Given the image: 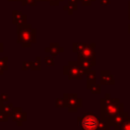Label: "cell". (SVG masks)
Returning a JSON list of instances; mask_svg holds the SVG:
<instances>
[{"instance_id":"obj_1","label":"cell","mask_w":130,"mask_h":130,"mask_svg":"<svg viewBox=\"0 0 130 130\" xmlns=\"http://www.w3.org/2000/svg\"><path fill=\"white\" fill-rule=\"evenodd\" d=\"M81 130H109L110 125L102 118H99L93 112H83L77 117Z\"/></svg>"},{"instance_id":"obj_2","label":"cell","mask_w":130,"mask_h":130,"mask_svg":"<svg viewBox=\"0 0 130 130\" xmlns=\"http://www.w3.org/2000/svg\"><path fill=\"white\" fill-rule=\"evenodd\" d=\"M17 43L23 48H29L36 43V30L27 23L17 24Z\"/></svg>"},{"instance_id":"obj_3","label":"cell","mask_w":130,"mask_h":130,"mask_svg":"<svg viewBox=\"0 0 130 130\" xmlns=\"http://www.w3.org/2000/svg\"><path fill=\"white\" fill-rule=\"evenodd\" d=\"M124 111V104L118 98H114L113 101L106 106H100L101 118L104 119L108 124L110 120L119 112Z\"/></svg>"},{"instance_id":"obj_4","label":"cell","mask_w":130,"mask_h":130,"mask_svg":"<svg viewBox=\"0 0 130 130\" xmlns=\"http://www.w3.org/2000/svg\"><path fill=\"white\" fill-rule=\"evenodd\" d=\"M86 72L87 71L78 65L77 61H69L68 64L63 67V74L67 76L69 80H81Z\"/></svg>"},{"instance_id":"obj_5","label":"cell","mask_w":130,"mask_h":130,"mask_svg":"<svg viewBox=\"0 0 130 130\" xmlns=\"http://www.w3.org/2000/svg\"><path fill=\"white\" fill-rule=\"evenodd\" d=\"M63 98L69 113H76L82 107V99L78 98L77 93H64Z\"/></svg>"},{"instance_id":"obj_6","label":"cell","mask_w":130,"mask_h":130,"mask_svg":"<svg viewBox=\"0 0 130 130\" xmlns=\"http://www.w3.org/2000/svg\"><path fill=\"white\" fill-rule=\"evenodd\" d=\"M129 117V113L128 112H125V111H122V112H119L118 114H116L109 122V125L111 127L114 128V130H120L123 123L126 121V119Z\"/></svg>"},{"instance_id":"obj_7","label":"cell","mask_w":130,"mask_h":130,"mask_svg":"<svg viewBox=\"0 0 130 130\" xmlns=\"http://www.w3.org/2000/svg\"><path fill=\"white\" fill-rule=\"evenodd\" d=\"M9 117L14 122H16V125L17 126H21L22 123L27 120V114L20 107H14Z\"/></svg>"},{"instance_id":"obj_8","label":"cell","mask_w":130,"mask_h":130,"mask_svg":"<svg viewBox=\"0 0 130 130\" xmlns=\"http://www.w3.org/2000/svg\"><path fill=\"white\" fill-rule=\"evenodd\" d=\"M77 60L79 59H88V60H95V44H87V46L77 53Z\"/></svg>"},{"instance_id":"obj_9","label":"cell","mask_w":130,"mask_h":130,"mask_svg":"<svg viewBox=\"0 0 130 130\" xmlns=\"http://www.w3.org/2000/svg\"><path fill=\"white\" fill-rule=\"evenodd\" d=\"M100 77H101V84H103V85L115 84V79L109 70H101Z\"/></svg>"},{"instance_id":"obj_10","label":"cell","mask_w":130,"mask_h":130,"mask_svg":"<svg viewBox=\"0 0 130 130\" xmlns=\"http://www.w3.org/2000/svg\"><path fill=\"white\" fill-rule=\"evenodd\" d=\"M45 51H46L47 53H49L52 57H56L60 52H63V51H64V48L60 47L58 43H51V44L49 45V47H47V48L45 49Z\"/></svg>"},{"instance_id":"obj_11","label":"cell","mask_w":130,"mask_h":130,"mask_svg":"<svg viewBox=\"0 0 130 130\" xmlns=\"http://www.w3.org/2000/svg\"><path fill=\"white\" fill-rule=\"evenodd\" d=\"M77 62H78V65L82 68V69H84L85 71H88V70H90L93 66H95L96 65V62H95V60H88V59H79V60H77Z\"/></svg>"},{"instance_id":"obj_12","label":"cell","mask_w":130,"mask_h":130,"mask_svg":"<svg viewBox=\"0 0 130 130\" xmlns=\"http://www.w3.org/2000/svg\"><path fill=\"white\" fill-rule=\"evenodd\" d=\"M86 88H88L91 84L96 82V72L92 69L88 70L86 72Z\"/></svg>"},{"instance_id":"obj_13","label":"cell","mask_w":130,"mask_h":130,"mask_svg":"<svg viewBox=\"0 0 130 130\" xmlns=\"http://www.w3.org/2000/svg\"><path fill=\"white\" fill-rule=\"evenodd\" d=\"M14 106L12 103H1L0 102V112H2L3 114L7 115V116H10L12 110H13Z\"/></svg>"},{"instance_id":"obj_14","label":"cell","mask_w":130,"mask_h":130,"mask_svg":"<svg viewBox=\"0 0 130 130\" xmlns=\"http://www.w3.org/2000/svg\"><path fill=\"white\" fill-rule=\"evenodd\" d=\"M26 17L25 15L21 14L18 11H14L13 13V22L16 24H22V23H26Z\"/></svg>"},{"instance_id":"obj_15","label":"cell","mask_w":130,"mask_h":130,"mask_svg":"<svg viewBox=\"0 0 130 130\" xmlns=\"http://www.w3.org/2000/svg\"><path fill=\"white\" fill-rule=\"evenodd\" d=\"M30 70H32V71L41 70V58L39 56L36 57L35 61H30Z\"/></svg>"},{"instance_id":"obj_16","label":"cell","mask_w":130,"mask_h":130,"mask_svg":"<svg viewBox=\"0 0 130 130\" xmlns=\"http://www.w3.org/2000/svg\"><path fill=\"white\" fill-rule=\"evenodd\" d=\"M86 46H87V44H85V43H74L72 45V50H73L74 53H79Z\"/></svg>"},{"instance_id":"obj_17","label":"cell","mask_w":130,"mask_h":130,"mask_svg":"<svg viewBox=\"0 0 130 130\" xmlns=\"http://www.w3.org/2000/svg\"><path fill=\"white\" fill-rule=\"evenodd\" d=\"M87 89H89V91L92 94H100L101 93V84H98L96 82L91 84Z\"/></svg>"},{"instance_id":"obj_18","label":"cell","mask_w":130,"mask_h":130,"mask_svg":"<svg viewBox=\"0 0 130 130\" xmlns=\"http://www.w3.org/2000/svg\"><path fill=\"white\" fill-rule=\"evenodd\" d=\"M55 107L56 108H66V103L64 98H57L55 100Z\"/></svg>"},{"instance_id":"obj_19","label":"cell","mask_w":130,"mask_h":130,"mask_svg":"<svg viewBox=\"0 0 130 130\" xmlns=\"http://www.w3.org/2000/svg\"><path fill=\"white\" fill-rule=\"evenodd\" d=\"M7 62H8V57L0 58V67H2V68L4 69V71H7V70H8Z\"/></svg>"},{"instance_id":"obj_20","label":"cell","mask_w":130,"mask_h":130,"mask_svg":"<svg viewBox=\"0 0 130 130\" xmlns=\"http://www.w3.org/2000/svg\"><path fill=\"white\" fill-rule=\"evenodd\" d=\"M45 63H46L47 66H54V65H55L54 57H51V56H47V57H45Z\"/></svg>"},{"instance_id":"obj_21","label":"cell","mask_w":130,"mask_h":130,"mask_svg":"<svg viewBox=\"0 0 130 130\" xmlns=\"http://www.w3.org/2000/svg\"><path fill=\"white\" fill-rule=\"evenodd\" d=\"M120 130H130V115L126 119V121L123 123V125H122V127H121Z\"/></svg>"},{"instance_id":"obj_22","label":"cell","mask_w":130,"mask_h":130,"mask_svg":"<svg viewBox=\"0 0 130 130\" xmlns=\"http://www.w3.org/2000/svg\"><path fill=\"white\" fill-rule=\"evenodd\" d=\"M29 69H30V61H23L22 65H21V70L27 71Z\"/></svg>"},{"instance_id":"obj_23","label":"cell","mask_w":130,"mask_h":130,"mask_svg":"<svg viewBox=\"0 0 130 130\" xmlns=\"http://www.w3.org/2000/svg\"><path fill=\"white\" fill-rule=\"evenodd\" d=\"M9 100V96L7 93H0V102L1 103H7Z\"/></svg>"},{"instance_id":"obj_24","label":"cell","mask_w":130,"mask_h":130,"mask_svg":"<svg viewBox=\"0 0 130 130\" xmlns=\"http://www.w3.org/2000/svg\"><path fill=\"white\" fill-rule=\"evenodd\" d=\"M9 116H7V115H5V114H3L2 112H0V122H7L8 120H9Z\"/></svg>"},{"instance_id":"obj_25","label":"cell","mask_w":130,"mask_h":130,"mask_svg":"<svg viewBox=\"0 0 130 130\" xmlns=\"http://www.w3.org/2000/svg\"><path fill=\"white\" fill-rule=\"evenodd\" d=\"M101 3L103 5H108L110 3V0H101Z\"/></svg>"},{"instance_id":"obj_26","label":"cell","mask_w":130,"mask_h":130,"mask_svg":"<svg viewBox=\"0 0 130 130\" xmlns=\"http://www.w3.org/2000/svg\"><path fill=\"white\" fill-rule=\"evenodd\" d=\"M3 50H4L3 44H2V43H0V53H2V52H3Z\"/></svg>"},{"instance_id":"obj_27","label":"cell","mask_w":130,"mask_h":130,"mask_svg":"<svg viewBox=\"0 0 130 130\" xmlns=\"http://www.w3.org/2000/svg\"><path fill=\"white\" fill-rule=\"evenodd\" d=\"M3 73H4V69L2 67H0V75H3Z\"/></svg>"},{"instance_id":"obj_28","label":"cell","mask_w":130,"mask_h":130,"mask_svg":"<svg viewBox=\"0 0 130 130\" xmlns=\"http://www.w3.org/2000/svg\"><path fill=\"white\" fill-rule=\"evenodd\" d=\"M57 1H59V0H53V1H51V3H52V5H53V3H56Z\"/></svg>"},{"instance_id":"obj_29","label":"cell","mask_w":130,"mask_h":130,"mask_svg":"<svg viewBox=\"0 0 130 130\" xmlns=\"http://www.w3.org/2000/svg\"><path fill=\"white\" fill-rule=\"evenodd\" d=\"M129 18H130V8H129Z\"/></svg>"},{"instance_id":"obj_30","label":"cell","mask_w":130,"mask_h":130,"mask_svg":"<svg viewBox=\"0 0 130 130\" xmlns=\"http://www.w3.org/2000/svg\"><path fill=\"white\" fill-rule=\"evenodd\" d=\"M129 32H130V24H129Z\"/></svg>"}]
</instances>
